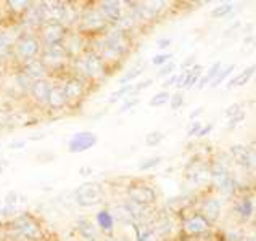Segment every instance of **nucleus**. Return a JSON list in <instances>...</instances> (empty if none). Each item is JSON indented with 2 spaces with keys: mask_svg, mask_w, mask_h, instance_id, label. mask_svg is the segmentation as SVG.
Returning a JSON list of instances; mask_svg holds the SVG:
<instances>
[{
  "mask_svg": "<svg viewBox=\"0 0 256 241\" xmlns=\"http://www.w3.org/2000/svg\"><path fill=\"white\" fill-rule=\"evenodd\" d=\"M5 166H6V163H4V161H0V174H2V171L5 169Z\"/></svg>",
  "mask_w": 256,
  "mask_h": 241,
  "instance_id": "13d9d810",
  "label": "nucleus"
},
{
  "mask_svg": "<svg viewBox=\"0 0 256 241\" xmlns=\"http://www.w3.org/2000/svg\"><path fill=\"white\" fill-rule=\"evenodd\" d=\"M253 241H256V235H254V237H253Z\"/></svg>",
  "mask_w": 256,
  "mask_h": 241,
  "instance_id": "680f3d73",
  "label": "nucleus"
},
{
  "mask_svg": "<svg viewBox=\"0 0 256 241\" xmlns=\"http://www.w3.org/2000/svg\"><path fill=\"white\" fill-rule=\"evenodd\" d=\"M171 98V95L168 90H162V92H158L156 95H153V97L150 98V106L152 108H160V106H163L166 105L168 101H170Z\"/></svg>",
  "mask_w": 256,
  "mask_h": 241,
  "instance_id": "473e14b6",
  "label": "nucleus"
},
{
  "mask_svg": "<svg viewBox=\"0 0 256 241\" xmlns=\"http://www.w3.org/2000/svg\"><path fill=\"white\" fill-rule=\"evenodd\" d=\"M79 32H102L104 34L108 29V21L104 18V14L100 13L98 8H86L79 14Z\"/></svg>",
  "mask_w": 256,
  "mask_h": 241,
  "instance_id": "423d86ee",
  "label": "nucleus"
},
{
  "mask_svg": "<svg viewBox=\"0 0 256 241\" xmlns=\"http://www.w3.org/2000/svg\"><path fill=\"white\" fill-rule=\"evenodd\" d=\"M200 214L206 219L210 224L216 222L218 219L221 217V203H219L216 198H206L202 203Z\"/></svg>",
  "mask_w": 256,
  "mask_h": 241,
  "instance_id": "412c9836",
  "label": "nucleus"
},
{
  "mask_svg": "<svg viewBox=\"0 0 256 241\" xmlns=\"http://www.w3.org/2000/svg\"><path fill=\"white\" fill-rule=\"evenodd\" d=\"M232 10H234V3H221L211 11V16L213 18H224V16H228Z\"/></svg>",
  "mask_w": 256,
  "mask_h": 241,
  "instance_id": "4c0bfd02",
  "label": "nucleus"
},
{
  "mask_svg": "<svg viewBox=\"0 0 256 241\" xmlns=\"http://www.w3.org/2000/svg\"><path fill=\"white\" fill-rule=\"evenodd\" d=\"M76 66L82 79H102L106 76V63L97 50H86L76 58Z\"/></svg>",
  "mask_w": 256,
  "mask_h": 241,
  "instance_id": "f03ea898",
  "label": "nucleus"
},
{
  "mask_svg": "<svg viewBox=\"0 0 256 241\" xmlns=\"http://www.w3.org/2000/svg\"><path fill=\"white\" fill-rule=\"evenodd\" d=\"M234 209H236V213L240 216V219H244V221H246V219H250L253 216V203L250 198L238 200L236 203V206H234Z\"/></svg>",
  "mask_w": 256,
  "mask_h": 241,
  "instance_id": "bb28decb",
  "label": "nucleus"
},
{
  "mask_svg": "<svg viewBox=\"0 0 256 241\" xmlns=\"http://www.w3.org/2000/svg\"><path fill=\"white\" fill-rule=\"evenodd\" d=\"M38 34L44 47L63 45L68 35V26H64L63 23H46Z\"/></svg>",
  "mask_w": 256,
  "mask_h": 241,
  "instance_id": "6e6552de",
  "label": "nucleus"
},
{
  "mask_svg": "<svg viewBox=\"0 0 256 241\" xmlns=\"http://www.w3.org/2000/svg\"><path fill=\"white\" fill-rule=\"evenodd\" d=\"M54 84L50 79H42L34 82L31 90H29V95H31V100L34 101L36 105L39 106H48V98L50 93H52Z\"/></svg>",
  "mask_w": 256,
  "mask_h": 241,
  "instance_id": "ddd939ff",
  "label": "nucleus"
},
{
  "mask_svg": "<svg viewBox=\"0 0 256 241\" xmlns=\"http://www.w3.org/2000/svg\"><path fill=\"white\" fill-rule=\"evenodd\" d=\"M171 39L170 37H164V39H160L158 42H156V47L160 48V50H163V48H168V47H170L171 45Z\"/></svg>",
  "mask_w": 256,
  "mask_h": 241,
  "instance_id": "603ef678",
  "label": "nucleus"
},
{
  "mask_svg": "<svg viewBox=\"0 0 256 241\" xmlns=\"http://www.w3.org/2000/svg\"><path fill=\"white\" fill-rule=\"evenodd\" d=\"M194 66H195V56H194V55H192V56H188L187 60H184V63L180 64V68H182V69H186V71H187V68L190 69V68H194Z\"/></svg>",
  "mask_w": 256,
  "mask_h": 241,
  "instance_id": "3c124183",
  "label": "nucleus"
},
{
  "mask_svg": "<svg viewBox=\"0 0 256 241\" xmlns=\"http://www.w3.org/2000/svg\"><path fill=\"white\" fill-rule=\"evenodd\" d=\"M250 148L256 153V138H254V140H252V143H250Z\"/></svg>",
  "mask_w": 256,
  "mask_h": 241,
  "instance_id": "4d7b16f0",
  "label": "nucleus"
},
{
  "mask_svg": "<svg viewBox=\"0 0 256 241\" xmlns=\"http://www.w3.org/2000/svg\"><path fill=\"white\" fill-rule=\"evenodd\" d=\"M86 79H82L81 76H70L62 82L63 92L66 95L68 105H74L78 101H81L86 95Z\"/></svg>",
  "mask_w": 256,
  "mask_h": 241,
  "instance_id": "9d476101",
  "label": "nucleus"
},
{
  "mask_svg": "<svg viewBox=\"0 0 256 241\" xmlns=\"http://www.w3.org/2000/svg\"><path fill=\"white\" fill-rule=\"evenodd\" d=\"M210 172H211V180H213V184L221 190L222 193L232 195L234 188H236V184H234V179H232L229 169L226 167V164L219 163V161H214L210 167Z\"/></svg>",
  "mask_w": 256,
  "mask_h": 241,
  "instance_id": "1a4fd4ad",
  "label": "nucleus"
},
{
  "mask_svg": "<svg viewBox=\"0 0 256 241\" xmlns=\"http://www.w3.org/2000/svg\"><path fill=\"white\" fill-rule=\"evenodd\" d=\"M95 221H97V225H98L100 230L113 232V229H114V217H113V214L110 213L108 209L98 211L97 216H95Z\"/></svg>",
  "mask_w": 256,
  "mask_h": 241,
  "instance_id": "393cba45",
  "label": "nucleus"
},
{
  "mask_svg": "<svg viewBox=\"0 0 256 241\" xmlns=\"http://www.w3.org/2000/svg\"><path fill=\"white\" fill-rule=\"evenodd\" d=\"M74 200L81 208H94L100 204L105 200V192L104 187L97 182H86V184L79 185L76 193H74Z\"/></svg>",
  "mask_w": 256,
  "mask_h": 241,
  "instance_id": "20e7f679",
  "label": "nucleus"
},
{
  "mask_svg": "<svg viewBox=\"0 0 256 241\" xmlns=\"http://www.w3.org/2000/svg\"><path fill=\"white\" fill-rule=\"evenodd\" d=\"M221 66H222L221 61H216V63L211 64V68L208 69L206 74H204L203 77H200V80H198V84H196V87H198V89L202 90V89H204V87H206L208 84L213 82V80L216 79V76L219 74V71L222 69Z\"/></svg>",
  "mask_w": 256,
  "mask_h": 241,
  "instance_id": "cd10ccee",
  "label": "nucleus"
},
{
  "mask_svg": "<svg viewBox=\"0 0 256 241\" xmlns=\"http://www.w3.org/2000/svg\"><path fill=\"white\" fill-rule=\"evenodd\" d=\"M24 143H26V142H18V143H10V148H12V150H16V148H21V147H24Z\"/></svg>",
  "mask_w": 256,
  "mask_h": 241,
  "instance_id": "6e6d98bb",
  "label": "nucleus"
},
{
  "mask_svg": "<svg viewBox=\"0 0 256 241\" xmlns=\"http://www.w3.org/2000/svg\"><path fill=\"white\" fill-rule=\"evenodd\" d=\"M132 90H134V85L132 84H128V85H121L118 90L116 92H113L112 95H110V98H108V103H116L120 98H122V97H126L128 93H132Z\"/></svg>",
  "mask_w": 256,
  "mask_h": 241,
  "instance_id": "72a5a7b5",
  "label": "nucleus"
},
{
  "mask_svg": "<svg viewBox=\"0 0 256 241\" xmlns=\"http://www.w3.org/2000/svg\"><path fill=\"white\" fill-rule=\"evenodd\" d=\"M160 163H162V156H152L147 159H142L137 167H138V171H150L153 167H156Z\"/></svg>",
  "mask_w": 256,
  "mask_h": 241,
  "instance_id": "e433bc0d",
  "label": "nucleus"
},
{
  "mask_svg": "<svg viewBox=\"0 0 256 241\" xmlns=\"http://www.w3.org/2000/svg\"><path fill=\"white\" fill-rule=\"evenodd\" d=\"M12 229L14 232V235L24 238L28 241H38L44 235L42 225L38 221H36L32 216H29V214L18 216L12 222Z\"/></svg>",
  "mask_w": 256,
  "mask_h": 241,
  "instance_id": "7ed1b4c3",
  "label": "nucleus"
},
{
  "mask_svg": "<svg viewBox=\"0 0 256 241\" xmlns=\"http://www.w3.org/2000/svg\"><path fill=\"white\" fill-rule=\"evenodd\" d=\"M230 155L236 159L238 166L245 167V169H256V153L245 145H232Z\"/></svg>",
  "mask_w": 256,
  "mask_h": 241,
  "instance_id": "2eb2a0df",
  "label": "nucleus"
},
{
  "mask_svg": "<svg viewBox=\"0 0 256 241\" xmlns=\"http://www.w3.org/2000/svg\"><path fill=\"white\" fill-rule=\"evenodd\" d=\"M20 71L23 72L24 76H28L29 79H31L32 82L47 79V76H48V69H47L46 64H44V61L40 60V58H36V60H31V61H28L24 64H21Z\"/></svg>",
  "mask_w": 256,
  "mask_h": 241,
  "instance_id": "dca6fc26",
  "label": "nucleus"
},
{
  "mask_svg": "<svg viewBox=\"0 0 256 241\" xmlns=\"http://www.w3.org/2000/svg\"><path fill=\"white\" fill-rule=\"evenodd\" d=\"M90 172H92L90 167H81V169H79V174L81 175H89Z\"/></svg>",
  "mask_w": 256,
  "mask_h": 241,
  "instance_id": "5fc2aeb1",
  "label": "nucleus"
},
{
  "mask_svg": "<svg viewBox=\"0 0 256 241\" xmlns=\"http://www.w3.org/2000/svg\"><path fill=\"white\" fill-rule=\"evenodd\" d=\"M234 69H236V64H229L228 68H224V69H221V71H219V74L216 76V79L213 80V82L210 84V87H211V89H216V87H219V85H221V84L224 82V79L228 77V76L230 74V72H232Z\"/></svg>",
  "mask_w": 256,
  "mask_h": 241,
  "instance_id": "c9c22d12",
  "label": "nucleus"
},
{
  "mask_svg": "<svg viewBox=\"0 0 256 241\" xmlns=\"http://www.w3.org/2000/svg\"><path fill=\"white\" fill-rule=\"evenodd\" d=\"M46 23H63L66 3L64 2H39Z\"/></svg>",
  "mask_w": 256,
  "mask_h": 241,
  "instance_id": "4468645a",
  "label": "nucleus"
},
{
  "mask_svg": "<svg viewBox=\"0 0 256 241\" xmlns=\"http://www.w3.org/2000/svg\"><path fill=\"white\" fill-rule=\"evenodd\" d=\"M163 138H164L163 132H160V130H153V132L145 135V145L150 147V148L152 147H158V145L163 142Z\"/></svg>",
  "mask_w": 256,
  "mask_h": 241,
  "instance_id": "f704fd0d",
  "label": "nucleus"
},
{
  "mask_svg": "<svg viewBox=\"0 0 256 241\" xmlns=\"http://www.w3.org/2000/svg\"><path fill=\"white\" fill-rule=\"evenodd\" d=\"M186 179L194 182L195 185H206L211 180L210 166L206 163H202V161H194V163H190L187 167Z\"/></svg>",
  "mask_w": 256,
  "mask_h": 241,
  "instance_id": "f8f14e48",
  "label": "nucleus"
},
{
  "mask_svg": "<svg viewBox=\"0 0 256 241\" xmlns=\"http://www.w3.org/2000/svg\"><path fill=\"white\" fill-rule=\"evenodd\" d=\"M242 111H244V109H242V105H240V103H232L230 106H228V108H226L224 114L228 116V118L230 119V118H234V116L240 114V113H242Z\"/></svg>",
  "mask_w": 256,
  "mask_h": 241,
  "instance_id": "37998d69",
  "label": "nucleus"
},
{
  "mask_svg": "<svg viewBox=\"0 0 256 241\" xmlns=\"http://www.w3.org/2000/svg\"><path fill=\"white\" fill-rule=\"evenodd\" d=\"M126 195L130 203L137 204V206H144V208H150L152 204L156 201L155 188L147 184H142V182L130 184L126 190Z\"/></svg>",
  "mask_w": 256,
  "mask_h": 241,
  "instance_id": "0eeeda50",
  "label": "nucleus"
},
{
  "mask_svg": "<svg viewBox=\"0 0 256 241\" xmlns=\"http://www.w3.org/2000/svg\"><path fill=\"white\" fill-rule=\"evenodd\" d=\"M138 103V98H132V100H128L126 103H124L122 106H121V109H120V113H126L129 108H132V106H136Z\"/></svg>",
  "mask_w": 256,
  "mask_h": 241,
  "instance_id": "09e8293b",
  "label": "nucleus"
},
{
  "mask_svg": "<svg viewBox=\"0 0 256 241\" xmlns=\"http://www.w3.org/2000/svg\"><path fill=\"white\" fill-rule=\"evenodd\" d=\"M42 42L38 32H28L24 31L21 35H18L16 43H14V53H13V60H16V63L24 64L36 58H40L42 53Z\"/></svg>",
  "mask_w": 256,
  "mask_h": 241,
  "instance_id": "f257e3e1",
  "label": "nucleus"
},
{
  "mask_svg": "<svg viewBox=\"0 0 256 241\" xmlns=\"http://www.w3.org/2000/svg\"><path fill=\"white\" fill-rule=\"evenodd\" d=\"M104 241H116V238H113V237H108V238H105Z\"/></svg>",
  "mask_w": 256,
  "mask_h": 241,
  "instance_id": "bf43d9fd",
  "label": "nucleus"
},
{
  "mask_svg": "<svg viewBox=\"0 0 256 241\" xmlns=\"http://www.w3.org/2000/svg\"><path fill=\"white\" fill-rule=\"evenodd\" d=\"M14 84H16V87H18L21 92L29 93V90H31V87H32L34 82L28 76H24L21 71H18V74L14 76Z\"/></svg>",
  "mask_w": 256,
  "mask_h": 241,
  "instance_id": "2f4dec72",
  "label": "nucleus"
},
{
  "mask_svg": "<svg viewBox=\"0 0 256 241\" xmlns=\"http://www.w3.org/2000/svg\"><path fill=\"white\" fill-rule=\"evenodd\" d=\"M97 8L100 10V13L104 14V18L110 23L116 24L122 16V3L116 2V0H106V2H100Z\"/></svg>",
  "mask_w": 256,
  "mask_h": 241,
  "instance_id": "f3484780",
  "label": "nucleus"
},
{
  "mask_svg": "<svg viewBox=\"0 0 256 241\" xmlns=\"http://www.w3.org/2000/svg\"><path fill=\"white\" fill-rule=\"evenodd\" d=\"M242 241H253V237H245Z\"/></svg>",
  "mask_w": 256,
  "mask_h": 241,
  "instance_id": "052dcab7",
  "label": "nucleus"
},
{
  "mask_svg": "<svg viewBox=\"0 0 256 241\" xmlns=\"http://www.w3.org/2000/svg\"><path fill=\"white\" fill-rule=\"evenodd\" d=\"M68 105V100H66V95L63 92V87L62 84H55L52 93H50V98H48V108L55 109V111H60V109H64Z\"/></svg>",
  "mask_w": 256,
  "mask_h": 241,
  "instance_id": "5701e85b",
  "label": "nucleus"
},
{
  "mask_svg": "<svg viewBox=\"0 0 256 241\" xmlns=\"http://www.w3.org/2000/svg\"><path fill=\"white\" fill-rule=\"evenodd\" d=\"M76 229H78V232H79V235H81L86 241H98V232H97V227H95L94 222L90 221V219H87V217L78 219Z\"/></svg>",
  "mask_w": 256,
  "mask_h": 241,
  "instance_id": "4be33fe9",
  "label": "nucleus"
},
{
  "mask_svg": "<svg viewBox=\"0 0 256 241\" xmlns=\"http://www.w3.org/2000/svg\"><path fill=\"white\" fill-rule=\"evenodd\" d=\"M244 119H245V111H242V113L237 114V116H234V118L229 119L228 126H226V130H234V129L238 126V124L244 122Z\"/></svg>",
  "mask_w": 256,
  "mask_h": 241,
  "instance_id": "79ce46f5",
  "label": "nucleus"
},
{
  "mask_svg": "<svg viewBox=\"0 0 256 241\" xmlns=\"http://www.w3.org/2000/svg\"><path fill=\"white\" fill-rule=\"evenodd\" d=\"M208 229H210V222L202 214H194L184 222V232L190 237H198L202 233L208 232Z\"/></svg>",
  "mask_w": 256,
  "mask_h": 241,
  "instance_id": "a211bd4d",
  "label": "nucleus"
},
{
  "mask_svg": "<svg viewBox=\"0 0 256 241\" xmlns=\"http://www.w3.org/2000/svg\"><path fill=\"white\" fill-rule=\"evenodd\" d=\"M202 72H203L202 64H195L194 68H190L187 71H182L179 74L178 89H192L195 84H198Z\"/></svg>",
  "mask_w": 256,
  "mask_h": 241,
  "instance_id": "aec40b11",
  "label": "nucleus"
},
{
  "mask_svg": "<svg viewBox=\"0 0 256 241\" xmlns=\"http://www.w3.org/2000/svg\"><path fill=\"white\" fill-rule=\"evenodd\" d=\"M172 71H176V64L172 61L163 64L162 68H160V71L156 72L158 77H168V76H172Z\"/></svg>",
  "mask_w": 256,
  "mask_h": 241,
  "instance_id": "a19ab883",
  "label": "nucleus"
},
{
  "mask_svg": "<svg viewBox=\"0 0 256 241\" xmlns=\"http://www.w3.org/2000/svg\"><path fill=\"white\" fill-rule=\"evenodd\" d=\"M98 142L97 135L89 130H82V132H78L71 137V140L68 142V151L72 155H78V153H84L87 150H90L95 147Z\"/></svg>",
  "mask_w": 256,
  "mask_h": 241,
  "instance_id": "9b49d317",
  "label": "nucleus"
},
{
  "mask_svg": "<svg viewBox=\"0 0 256 241\" xmlns=\"http://www.w3.org/2000/svg\"><path fill=\"white\" fill-rule=\"evenodd\" d=\"M153 84V80L152 79H145V80H142V82H138L137 85H134V93H137V92H142V90H145V89H148V87Z\"/></svg>",
  "mask_w": 256,
  "mask_h": 241,
  "instance_id": "49530a36",
  "label": "nucleus"
},
{
  "mask_svg": "<svg viewBox=\"0 0 256 241\" xmlns=\"http://www.w3.org/2000/svg\"><path fill=\"white\" fill-rule=\"evenodd\" d=\"M70 53L64 48V45H54V47H44L40 53V60L48 69V74L52 71H62L68 66Z\"/></svg>",
  "mask_w": 256,
  "mask_h": 241,
  "instance_id": "39448f33",
  "label": "nucleus"
},
{
  "mask_svg": "<svg viewBox=\"0 0 256 241\" xmlns=\"http://www.w3.org/2000/svg\"><path fill=\"white\" fill-rule=\"evenodd\" d=\"M16 35H13L6 29H0V61L10 60L14 53V43H16Z\"/></svg>",
  "mask_w": 256,
  "mask_h": 241,
  "instance_id": "6ab92c4d",
  "label": "nucleus"
},
{
  "mask_svg": "<svg viewBox=\"0 0 256 241\" xmlns=\"http://www.w3.org/2000/svg\"><path fill=\"white\" fill-rule=\"evenodd\" d=\"M16 203H18V193L14 192V190H12V192H8L5 196V206L14 208L16 206Z\"/></svg>",
  "mask_w": 256,
  "mask_h": 241,
  "instance_id": "c03bdc74",
  "label": "nucleus"
},
{
  "mask_svg": "<svg viewBox=\"0 0 256 241\" xmlns=\"http://www.w3.org/2000/svg\"><path fill=\"white\" fill-rule=\"evenodd\" d=\"M178 82H179V74H172V76H170L166 80H164V84H163V87L164 89H168V87H171V85H178Z\"/></svg>",
  "mask_w": 256,
  "mask_h": 241,
  "instance_id": "de8ad7c7",
  "label": "nucleus"
},
{
  "mask_svg": "<svg viewBox=\"0 0 256 241\" xmlns=\"http://www.w3.org/2000/svg\"><path fill=\"white\" fill-rule=\"evenodd\" d=\"M213 124H206V126H203L202 129H200V132L198 134H196V137H198V138H203V137H206L210 132H211V130H213Z\"/></svg>",
  "mask_w": 256,
  "mask_h": 241,
  "instance_id": "8fccbe9b",
  "label": "nucleus"
},
{
  "mask_svg": "<svg viewBox=\"0 0 256 241\" xmlns=\"http://www.w3.org/2000/svg\"><path fill=\"white\" fill-rule=\"evenodd\" d=\"M32 3L34 2H28V0H8V2H5V5L8 6V10L16 13L18 16L24 14L32 6Z\"/></svg>",
  "mask_w": 256,
  "mask_h": 241,
  "instance_id": "c756f323",
  "label": "nucleus"
},
{
  "mask_svg": "<svg viewBox=\"0 0 256 241\" xmlns=\"http://www.w3.org/2000/svg\"><path fill=\"white\" fill-rule=\"evenodd\" d=\"M203 126H202V121H194L192 122V126L188 127V130H187V135L188 137H194V135H196L200 132V129H202Z\"/></svg>",
  "mask_w": 256,
  "mask_h": 241,
  "instance_id": "a18cd8bd",
  "label": "nucleus"
},
{
  "mask_svg": "<svg viewBox=\"0 0 256 241\" xmlns=\"http://www.w3.org/2000/svg\"><path fill=\"white\" fill-rule=\"evenodd\" d=\"M170 105H171V109H174V111H178V109H180L182 105H184V95H182L180 92H176L174 95H171Z\"/></svg>",
  "mask_w": 256,
  "mask_h": 241,
  "instance_id": "58836bf2",
  "label": "nucleus"
},
{
  "mask_svg": "<svg viewBox=\"0 0 256 241\" xmlns=\"http://www.w3.org/2000/svg\"><path fill=\"white\" fill-rule=\"evenodd\" d=\"M136 229V238L137 241H158V235L153 229H145L140 224H134Z\"/></svg>",
  "mask_w": 256,
  "mask_h": 241,
  "instance_id": "c85d7f7f",
  "label": "nucleus"
},
{
  "mask_svg": "<svg viewBox=\"0 0 256 241\" xmlns=\"http://www.w3.org/2000/svg\"><path fill=\"white\" fill-rule=\"evenodd\" d=\"M256 72V64H252V66L245 68L244 71H240V74H237L234 79L229 80L228 89H236V87H244L248 80L252 79V76Z\"/></svg>",
  "mask_w": 256,
  "mask_h": 241,
  "instance_id": "b1692460",
  "label": "nucleus"
},
{
  "mask_svg": "<svg viewBox=\"0 0 256 241\" xmlns=\"http://www.w3.org/2000/svg\"><path fill=\"white\" fill-rule=\"evenodd\" d=\"M113 213H114L113 217L116 219V221H120L124 225H134L136 224V219H134L132 213H130V209L128 208V204H120V206H114Z\"/></svg>",
  "mask_w": 256,
  "mask_h": 241,
  "instance_id": "a878e982",
  "label": "nucleus"
},
{
  "mask_svg": "<svg viewBox=\"0 0 256 241\" xmlns=\"http://www.w3.org/2000/svg\"><path fill=\"white\" fill-rule=\"evenodd\" d=\"M142 71H144V66H142V64H138V66L130 68L129 71L124 72V76H122V77H120L118 84H120V85H128V84H130L134 79H137L138 76L142 74Z\"/></svg>",
  "mask_w": 256,
  "mask_h": 241,
  "instance_id": "7c9ffc66",
  "label": "nucleus"
},
{
  "mask_svg": "<svg viewBox=\"0 0 256 241\" xmlns=\"http://www.w3.org/2000/svg\"><path fill=\"white\" fill-rule=\"evenodd\" d=\"M171 58H172V53H160V55H156V56H153L152 63L155 64V66H160V68H162L163 64H166V63H170V61H171Z\"/></svg>",
  "mask_w": 256,
  "mask_h": 241,
  "instance_id": "ea45409f",
  "label": "nucleus"
},
{
  "mask_svg": "<svg viewBox=\"0 0 256 241\" xmlns=\"http://www.w3.org/2000/svg\"><path fill=\"white\" fill-rule=\"evenodd\" d=\"M203 109H204L203 106H202V108H196L195 111H192V113H190V119H195L196 116H200V114L203 113Z\"/></svg>",
  "mask_w": 256,
  "mask_h": 241,
  "instance_id": "864d4df0",
  "label": "nucleus"
}]
</instances>
